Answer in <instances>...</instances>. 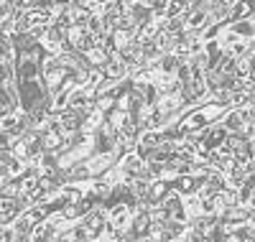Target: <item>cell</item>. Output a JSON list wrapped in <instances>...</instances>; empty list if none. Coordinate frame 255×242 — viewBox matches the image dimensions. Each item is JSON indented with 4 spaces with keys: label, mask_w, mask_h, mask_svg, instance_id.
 <instances>
[{
    "label": "cell",
    "mask_w": 255,
    "mask_h": 242,
    "mask_svg": "<svg viewBox=\"0 0 255 242\" xmlns=\"http://www.w3.org/2000/svg\"><path fill=\"white\" fill-rule=\"evenodd\" d=\"M232 77H235V79H248V77H253V59L240 56V59L235 61V69H232Z\"/></svg>",
    "instance_id": "6da1fadb"
},
{
    "label": "cell",
    "mask_w": 255,
    "mask_h": 242,
    "mask_svg": "<svg viewBox=\"0 0 255 242\" xmlns=\"http://www.w3.org/2000/svg\"><path fill=\"white\" fill-rule=\"evenodd\" d=\"M186 8H189L186 0H168L166 3V18H179Z\"/></svg>",
    "instance_id": "7a4b0ae2"
},
{
    "label": "cell",
    "mask_w": 255,
    "mask_h": 242,
    "mask_svg": "<svg viewBox=\"0 0 255 242\" xmlns=\"http://www.w3.org/2000/svg\"><path fill=\"white\" fill-rule=\"evenodd\" d=\"M128 222V209L125 207H115L113 212V227H123Z\"/></svg>",
    "instance_id": "3957f363"
},
{
    "label": "cell",
    "mask_w": 255,
    "mask_h": 242,
    "mask_svg": "<svg viewBox=\"0 0 255 242\" xmlns=\"http://www.w3.org/2000/svg\"><path fill=\"white\" fill-rule=\"evenodd\" d=\"M191 181H194V179H189V176H181V179L176 181V189H179V191H189L191 186H194Z\"/></svg>",
    "instance_id": "277c9868"
},
{
    "label": "cell",
    "mask_w": 255,
    "mask_h": 242,
    "mask_svg": "<svg viewBox=\"0 0 255 242\" xmlns=\"http://www.w3.org/2000/svg\"><path fill=\"white\" fill-rule=\"evenodd\" d=\"M138 168H140V161L138 158H133V156L125 158V171H138Z\"/></svg>",
    "instance_id": "5b68a950"
},
{
    "label": "cell",
    "mask_w": 255,
    "mask_h": 242,
    "mask_svg": "<svg viewBox=\"0 0 255 242\" xmlns=\"http://www.w3.org/2000/svg\"><path fill=\"white\" fill-rule=\"evenodd\" d=\"M8 145H10V133L5 130V133H0V150H3V148H8Z\"/></svg>",
    "instance_id": "8992f818"
},
{
    "label": "cell",
    "mask_w": 255,
    "mask_h": 242,
    "mask_svg": "<svg viewBox=\"0 0 255 242\" xmlns=\"http://www.w3.org/2000/svg\"><path fill=\"white\" fill-rule=\"evenodd\" d=\"M253 77H255V61H253Z\"/></svg>",
    "instance_id": "52a82bcc"
},
{
    "label": "cell",
    "mask_w": 255,
    "mask_h": 242,
    "mask_svg": "<svg viewBox=\"0 0 255 242\" xmlns=\"http://www.w3.org/2000/svg\"><path fill=\"white\" fill-rule=\"evenodd\" d=\"M143 242H151V240H143Z\"/></svg>",
    "instance_id": "ba28073f"
}]
</instances>
